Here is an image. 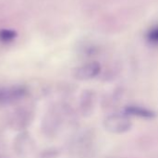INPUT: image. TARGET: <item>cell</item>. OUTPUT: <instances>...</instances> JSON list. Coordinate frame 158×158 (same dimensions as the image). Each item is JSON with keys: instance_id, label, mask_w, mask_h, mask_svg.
Wrapping results in <instances>:
<instances>
[{"instance_id": "1", "label": "cell", "mask_w": 158, "mask_h": 158, "mask_svg": "<svg viewBox=\"0 0 158 158\" xmlns=\"http://www.w3.org/2000/svg\"><path fill=\"white\" fill-rule=\"evenodd\" d=\"M27 94V89L22 85L0 87V106L10 105L21 100Z\"/></svg>"}, {"instance_id": "2", "label": "cell", "mask_w": 158, "mask_h": 158, "mask_svg": "<svg viewBox=\"0 0 158 158\" xmlns=\"http://www.w3.org/2000/svg\"><path fill=\"white\" fill-rule=\"evenodd\" d=\"M105 127L110 132L122 133L124 131H127L130 129L131 123H130V120L124 116L112 115L106 118Z\"/></svg>"}, {"instance_id": "3", "label": "cell", "mask_w": 158, "mask_h": 158, "mask_svg": "<svg viewBox=\"0 0 158 158\" xmlns=\"http://www.w3.org/2000/svg\"><path fill=\"white\" fill-rule=\"evenodd\" d=\"M100 70L97 63H89L78 68L75 71V77L79 80H90L95 77Z\"/></svg>"}, {"instance_id": "4", "label": "cell", "mask_w": 158, "mask_h": 158, "mask_svg": "<svg viewBox=\"0 0 158 158\" xmlns=\"http://www.w3.org/2000/svg\"><path fill=\"white\" fill-rule=\"evenodd\" d=\"M18 36L16 31L11 29H2L0 30V42L4 44H8L14 41Z\"/></svg>"}, {"instance_id": "5", "label": "cell", "mask_w": 158, "mask_h": 158, "mask_svg": "<svg viewBox=\"0 0 158 158\" xmlns=\"http://www.w3.org/2000/svg\"><path fill=\"white\" fill-rule=\"evenodd\" d=\"M148 39L150 42L158 44V26L156 28L152 29L148 33Z\"/></svg>"}]
</instances>
